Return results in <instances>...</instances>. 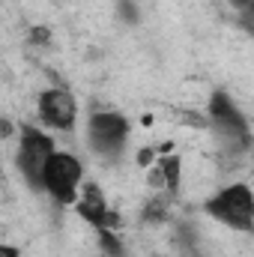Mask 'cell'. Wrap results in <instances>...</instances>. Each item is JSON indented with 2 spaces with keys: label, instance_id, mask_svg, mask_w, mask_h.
Here are the masks:
<instances>
[{
  "label": "cell",
  "instance_id": "13",
  "mask_svg": "<svg viewBox=\"0 0 254 257\" xmlns=\"http://www.w3.org/2000/svg\"><path fill=\"white\" fill-rule=\"evenodd\" d=\"M51 39V30H45V27H33V33H30V42H39V45H45Z\"/></svg>",
  "mask_w": 254,
  "mask_h": 257
},
{
  "label": "cell",
  "instance_id": "7",
  "mask_svg": "<svg viewBox=\"0 0 254 257\" xmlns=\"http://www.w3.org/2000/svg\"><path fill=\"white\" fill-rule=\"evenodd\" d=\"M75 117H78V105H75V96L72 93L54 87V90H45L39 96V120L45 126L69 132V128L75 126Z\"/></svg>",
  "mask_w": 254,
  "mask_h": 257
},
{
  "label": "cell",
  "instance_id": "8",
  "mask_svg": "<svg viewBox=\"0 0 254 257\" xmlns=\"http://www.w3.org/2000/svg\"><path fill=\"white\" fill-rule=\"evenodd\" d=\"M150 183L165 186V192L177 194V189H180V156H162L159 168L150 171Z\"/></svg>",
  "mask_w": 254,
  "mask_h": 257
},
{
  "label": "cell",
  "instance_id": "15",
  "mask_svg": "<svg viewBox=\"0 0 254 257\" xmlns=\"http://www.w3.org/2000/svg\"><path fill=\"white\" fill-rule=\"evenodd\" d=\"M0 257H21V254H18L15 245H3V248H0Z\"/></svg>",
  "mask_w": 254,
  "mask_h": 257
},
{
  "label": "cell",
  "instance_id": "5",
  "mask_svg": "<svg viewBox=\"0 0 254 257\" xmlns=\"http://www.w3.org/2000/svg\"><path fill=\"white\" fill-rule=\"evenodd\" d=\"M129 120L117 111H93L90 123H87V138L90 147L102 156V159H117L123 153L129 141Z\"/></svg>",
  "mask_w": 254,
  "mask_h": 257
},
{
  "label": "cell",
  "instance_id": "11",
  "mask_svg": "<svg viewBox=\"0 0 254 257\" xmlns=\"http://www.w3.org/2000/svg\"><path fill=\"white\" fill-rule=\"evenodd\" d=\"M168 218V200L156 197L147 209H144V221H165Z\"/></svg>",
  "mask_w": 254,
  "mask_h": 257
},
{
  "label": "cell",
  "instance_id": "4",
  "mask_svg": "<svg viewBox=\"0 0 254 257\" xmlns=\"http://www.w3.org/2000/svg\"><path fill=\"white\" fill-rule=\"evenodd\" d=\"M81 180H84V165L81 159H75L72 153H54L51 162L45 165V192L51 194L57 203H78V189H81Z\"/></svg>",
  "mask_w": 254,
  "mask_h": 257
},
{
  "label": "cell",
  "instance_id": "9",
  "mask_svg": "<svg viewBox=\"0 0 254 257\" xmlns=\"http://www.w3.org/2000/svg\"><path fill=\"white\" fill-rule=\"evenodd\" d=\"M227 3L233 6V12H236L239 24H242V27L254 36V0H227Z\"/></svg>",
  "mask_w": 254,
  "mask_h": 257
},
{
  "label": "cell",
  "instance_id": "14",
  "mask_svg": "<svg viewBox=\"0 0 254 257\" xmlns=\"http://www.w3.org/2000/svg\"><path fill=\"white\" fill-rule=\"evenodd\" d=\"M153 153H156L153 147H144V150L138 153V165H150V162H153Z\"/></svg>",
  "mask_w": 254,
  "mask_h": 257
},
{
  "label": "cell",
  "instance_id": "12",
  "mask_svg": "<svg viewBox=\"0 0 254 257\" xmlns=\"http://www.w3.org/2000/svg\"><path fill=\"white\" fill-rule=\"evenodd\" d=\"M117 9H120V15L126 18L129 24H135V21H138V6H135L132 0H120V3H117Z\"/></svg>",
  "mask_w": 254,
  "mask_h": 257
},
{
  "label": "cell",
  "instance_id": "6",
  "mask_svg": "<svg viewBox=\"0 0 254 257\" xmlns=\"http://www.w3.org/2000/svg\"><path fill=\"white\" fill-rule=\"evenodd\" d=\"M75 212L87 224H93L96 230H120V224H123V218L108 206L105 194H102V189L96 183H87L84 186V192H81L78 203H75Z\"/></svg>",
  "mask_w": 254,
  "mask_h": 257
},
{
  "label": "cell",
  "instance_id": "1",
  "mask_svg": "<svg viewBox=\"0 0 254 257\" xmlns=\"http://www.w3.org/2000/svg\"><path fill=\"white\" fill-rule=\"evenodd\" d=\"M206 215L224 221L233 230H254V192L242 183H233L221 192H215L203 203Z\"/></svg>",
  "mask_w": 254,
  "mask_h": 257
},
{
  "label": "cell",
  "instance_id": "3",
  "mask_svg": "<svg viewBox=\"0 0 254 257\" xmlns=\"http://www.w3.org/2000/svg\"><path fill=\"white\" fill-rule=\"evenodd\" d=\"M54 156V141L33 126L21 128V144H18V171L27 180L30 189H45V165Z\"/></svg>",
  "mask_w": 254,
  "mask_h": 257
},
{
  "label": "cell",
  "instance_id": "10",
  "mask_svg": "<svg viewBox=\"0 0 254 257\" xmlns=\"http://www.w3.org/2000/svg\"><path fill=\"white\" fill-rule=\"evenodd\" d=\"M99 239H102V248H105V254L108 257H123V242H120V236H117V230H99Z\"/></svg>",
  "mask_w": 254,
  "mask_h": 257
},
{
  "label": "cell",
  "instance_id": "2",
  "mask_svg": "<svg viewBox=\"0 0 254 257\" xmlns=\"http://www.w3.org/2000/svg\"><path fill=\"white\" fill-rule=\"evenodd\" d=\"M209 120H212V128L218 132V138L233 150V153H245L251 147V132H248V123L245 117L239 114V108L233 105V99L221 90H215L209 96Z\"/></svg>",
  "mask_w": 254,
  "mask_h": 257
}]
</instances>
